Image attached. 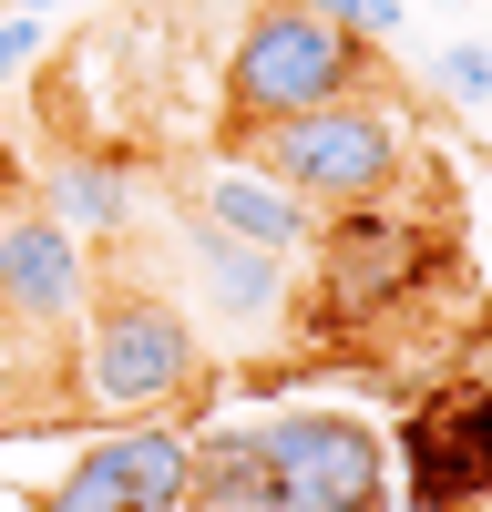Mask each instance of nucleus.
I'll return each instance as SVG.
<instances>
[{"label":"nucleus","instance_id":"obj_1","mask_svg":"<svg viewBox=\"0 0 492 512\" xmlns=\"http://www.w3.org/2000/svg\"><path fill=\"white\" fill-rule=\"evenodd\" d=\"M205 338L185 318V297H164L144 277H93V297H82V328H72V400L103 410V420H164L185 410L205 390Z\"/></svg>","mask_w":492,"mask_h":512},{"label":"nucleus","instance_id":"obj_2","mask_svg":"<svg viewBox=\"0 0 492 512\" xmlns=\"http://www.w3.org/2000/svg\"><path fill=\"white\" fill-rule=\"evenodd\" d=\"M236 164H257L277 175L298 205L318 216H349V205H380L410 185V123L380 82H359V93L318 103V113H287V123H257V134H226Z\"/></svg>","mask_w":492,"mask_h":512},{"label":"nucleus","instance_id":"obj_3","mask_svg":"<svg viewBox=\"0 0 492 512\" xmlns=\"http://www.w3.org/2000/svg\"><path fill=\"white\" fill-rule=\"evenodd\" d=\"M369 82V41H349L339 21H318L308 0H267L246 11L236 52H226V134H257V123L318 113Z\"/></svg>","mask_w":492,"mask_h":512},{"label":"nucleus","instance_id":"obj_4","mask_svg":"<svg viewBox=\"0 0 492 512\" xmlns=\"http://www.w3.org/2000/svg\"><path fill=\"white\" fill-rule=\"evenodd\" d=\"M308 256H318V287L298 297V318H318V328H369V318H390L400 297H421L451 246H441L421 216H400V195H380V205H349V216H318Z\"/></svg>","mask_w":492,"mask_h":512},{"label":"nucleus","instance_id":"obj_5","mask_svg":"<svg viewBox=\"0 0 492 512\" xmlns=\"http://www.w3.org/2000/svg\"><path fill=\"white\" fill-rule=\"evenodd\" d=\"M257 441V512H390V451L359 410L246 420Z\"/></svg>","mask_w":492,"mask_h":512},{"label":"nucleus","instance_id":"obj_6","mask_svg":"<svg viewBox=\"0 0 492 512\" xmlns=\"http://www.w3.org/2000/svg\"><path fill=\"white\" fill-rule=\"evenodd\" d=\"M175 256H185V318L205 338V359H216V328L246 338V349H267V338H287V318H298V287H287V256H257L236 246L216 226H175Z\"/></svg>","mask_w":492,"mask_h":512},{"label":"nucleus","instance_id":"obj_7","mask_svg":"<svg viewBox=\"0 0 492 512\" xmlns=\"http://www.w3.org/2000/svg\"><path fill=\"white\" fill-rule=\"evenodd\" d=\"M82 297H93V246H82L72 226H52L41 205L31 216H0V328L72 359Z\"/></svg>","mask_w":492,"mask_h":512},{"label":"nucleus","instance_id":"obj_8","mask_svg":"<svg viewBox=\"0 0 492 512\" xmlns=\"http://www.w3.org/2000/svg\"><path fill=\"white\" fill-rule=\"evenodd\" d=\"M195 441L175 420H113V431L41 492V512H185Z\"/></svg>","mask_w":492,"mask_h":512},{"label":"nucleus","instance_id":"obj_9","mask_svg":"<svg viewBox=\"0 0 492 512\" xmlns=\"http://www.w3.org/2000/svg\"><path fill=\"white\" fill-rule=\"evenodd\" d=\"M410 492H421V512L492 502V390H451L410 420Z\"/></svg>","mask_w":492,"mask_h":512},{"label":"nucleus","instance_id":"obj_10","mask_svg":"<svg viewBox=\"0 0 492 512\" xmlns=\"http://www.w3.org/2000/svg\"><path fill=\"white\" fill-rule=\"evenodd\" d=\"M185 216L195 226H216L236 246H257V256H308L318 236V205H298L277 175H257V164H195V185H185Z\"/></svg>","mask_w":492,"mask_h":512},{"label":"nucleus","instance_id":"obj_11","mask_svg":"<svg viewBox=\"0 0 492 512\" xmlns=\"http://www.w3.org/2000/svg\"><path fill=\"white\" fill-rule=\"evenodd\" d=\"M41 216L52 226H72L82 246H123L134 236V216H144V195H134V164L123 154H62L52 175H41Z\"/></svg>","mask_w":492,"mask_h":512},{"label":"nucleus","instance_id":"obj_12","mask_svg":"<svg viewBox=\"0 0 492 512\" xmlns=\"http://www.w3.org/2000/svg\"><path fill=\"white\" fill-rule=\"evenodd\" d=\"M431 93H441V103H492V41H441Z\"/></svg>","mask_w":492,"mask_h":512},{"label":"nucleus","instance_id":"obj_13","mask_svg":"<svg viewBox=\"0 0 492 512\" xmlns=\"http://www.w3.org/2000/svg\"><path fill=\"white\" fill-rule=\"evenodd\" d=\"M308 11H318V21H339L349 41H369V52L400 31V0H308Z\"/></svg>","mask_w":492,"mask_h":512},{"label":"nucleus","instance_id":"obj_14","mask_svg":"<svg viewBox=\"0 0 492 512\" xmlns=\"http://www.w3.org/2000/svg\"><path fill=\"white\" fill-rule=\"evenodd\" d=\"M21 62H41V11H11V21H0V82H11Z\"/></svg>","mask_w":492,"mask_h":512},{"label":"nucleus","instance_id":"obj_15","mask_svg":"<svg viewBox=\"0 0 492 512\" xmlns=\"http://www.w3.org/2000/svg\"><path fill=\"white\" fill-rule=\"evenodd\" d=\"M431 11H462V0H431Z\"/></svg>","mask_w":492,"mask_h":512},{"label":"nucleus","instance_id":"obj_16","mask_svg":"<svg viewBox=\"0 0 492 512\" xmlns=\"http://www.w3.org/2000/svg\"><path fill=\"white\" fill-rule=\"evenodd\" d=\"M31 11H62V0H31Z\"/></svg>","mask_w":492,"mask_h":512}]
</instances>
